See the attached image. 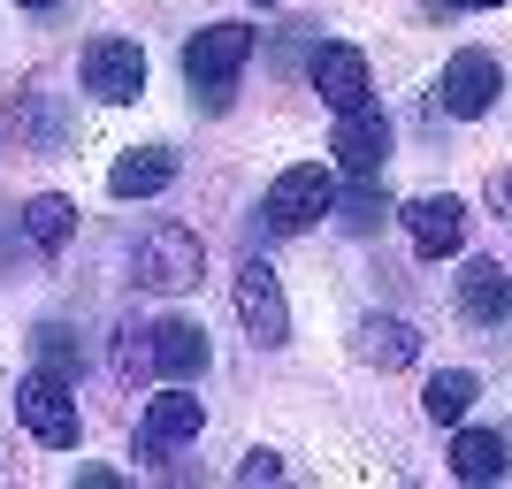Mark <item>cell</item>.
Segmentation results:
<instances>
[{
	"label": "cell",
	"mask_w": 512,
	"mask_h": 489,
	"mask_svg": "<svg viewBox=\"0 0 512 489\" xmlns=\"http://www.w3.org/2000/svg\"><path fill=\"white\" fill-rule=\"evenodd\" d=\"M245 62H253V23H207L184 46V85L207 115H230L237 85H245Z\"/></svg>",
	"instance_id": "cell-1"
},
{
	"label": "cell",
	"mask_w": 512,
	"mask_h": 489,
	"mask_svg": "<svg viewBox=\"0 0 512 489\" xmlns=\"http://www.w3.org/2000/svg\"><path fill=\"white\" fill-rule=\"evenodd\" d=\"M199 276H207V245H199V230H184V222H153V230H138V245H130V283L153 298H184L199 291Z\"/></svg>",
	"instance_id": "cell-2"
},
{
	"label": "cell",
	"mask_w": 512,
	"mask_h": 489,
	"mask_svg": "<svg viewBox=\"0 0 512 489\" xmlns=\"http://www.w3.org/2000/svg\"><path fill=\"white\" fill-rule=\"evenodd\" d=\"M329 207H337V176L321 169V161H299V169H283L276 184H268L260 230L268 237H299V230H314V222H329Z\"/></svg>",
	"instance_id": "cell-3"
},
{
	"label": "cell",
	"mask_w": 512,
	"mask_h": 489,
	"mask_svg": "<svg viewBox=\"0 0 512 489\" xmlns=\"http://www.w3.org/2000/svg\"><path fill=\"white\" fill-rule=\"evenodd\" d=\"M497 92H505V62H497L490 46H459L428 100H436V115H451V123H482L497 107Z\"/></svg>",
	"instance_id": "cell-4"
},
{
	"label": "cell",
	"mask_w": 512,
	"mask_h": 489,
	"mask_svg": "<svg viewBox=\"0 0 512 489\" xmlns=\"http://www.w3.org/2000/svg\"><path fill=\"white\" fill-rule=\"evenodd\" d=\"M77 85H85L100 107H130L138 92H146V46L115 39V31L85 39V54H77Z\"/></svg>",
	"instance_id": "cell-5"
},
{
	"label": "cell",
	"mask_w": 512,
	"mask_h": 489,
	"mask_svg": "<svg viewBox=\"0 0 512 489\" xmlns=\"http://www.w3.org/2000/svg\"><path fill=\"white\" fill-rule=\"evenodd\" d=\"M199 428H207V413H199V390H184V383L153 390L146 413H138V459H146V467H169L184 444H199Z\"/></svg>",
	"instance_id": "cell-6"
},
{
	"label": "cell",
	"mask_w": 512,
	"mask_h": 489,
	"mask_svg": "<svg viewBox=\"0 0 512 489\" xmlns=\"http://www.w3.org/2000/svg\"><path fill=\"white\" fill-rule=\"evenodd\" d=\"M16 421L31 428V444H46V451H69L85 428H77V390L62 383V375H46V367H31L16 383Z\"/></svg>",
	"instance_id": "cell-7"
},
{
	"label": "cell",
	"mask_w": 512,
	"mask_h": 489,
	"mask_svg": "<svg viewBox=\"0 0 512 489\" xmlns=\"http://www.w3.org/2000/svg\"><path fill=\"white\" fill-rule=\"evenodd\" d=\"M398 222H406V237H413V253H421V260H451V253H467V230H474L467 199H451V192L406 199V207H398Z\"/></svg>",
	"instance_id": "cell-8"
},
{
	"label": "cell",
	"mask_w": 512,
	"mask_h": 489,
	"mask_svg": "<svg viewBox=\"0 0 512 489\" xmlns=\"http://www.w3.org/2000/svg\"><path fill=\"white\" fill-rule=\"evenodd\" d=\"M237 329L260 344V352H276L283 337H291V306H283V283L268 260H245L237 268Z\"/></svg>",
	"instance_id": "cell-9"
},
{
	"label": "cell",
	"mask_w": 512,
	"mask_h": 489,
	"mask_svg": "<svg viewBox=\"0 0 512 489\" xmlns=\"http://www.w3.org/2000/svg\"><path fill=\"white\" fill-rule=\"evenodd\" d=\"M314 92H321V107H337V115H352V107H367L375 100V69H367V54L352 39H321L314 46Z\"/></svg>",
	"instance_id": "cell-10"
},
{
	"label": "cell",
	"mask_w": 512,
	"mask_h": 489,
	"mask_svg": "<svg viewBox=\"0 0 512 489\" xmlns=\"http://www.w3.org/2000/svg\"><path fill=\"white\" fill-rule=\"evenodd\" d=\"M146 337H153V375H161V383H192L199 367L214 360L207 329H199V321H184V314H161V321H146Z\"/></svg>",
	"instance_id": "cell-11"
},
{
	"label": "cell",
	"mask_w": 512,
	"mask_h": 489,
	"mask_svg": "<svg viewBox=\"0 0 512 489\" xmlns=\"http://www.w3.org/2000/svg\"><path fill=\"white\" fill-rule=\"evenodd\" d=\"M390 146H398V138H390V115H383L375 100L352 107V115L337 123V169H344V176H383Z\"/></svg>",
	"instance_id": "cell-12"
},
{
	"label": "cell",
	"mask_w": 512,
	"mask_h": 489,
	"mask_svg": "<svg viewBox=\"0 0 512 489\" xmlns=\"http://www.w3.org/2000/svg\"><path fill=\"white\" fill-rule=\"evenodd\" d=\"M8 123H16V138L31 153H62L69 146V107L54 100L46 85H23L16 100H8Z\"/></svg>",
	"instance_id": "cell-13"
},
{
	"label": "cell",
	"mask_w": 512,
	"mask_h": 489,
	"mask_svg": "<svg viewBox=\"0 0 512 489\" xmlns=\"http://www.w3.org/2000/svg\"><path fill=\"white\" fill-rule=\"evenodd\" d=\"M451 298H459V314H467L474 329H497V321L512 314V276H505V260H467Z\"/></svg>",
	"instance_id": "cell-14"
},
{
	"label": "cell",
	"mask_w": 512,
	"mask_h": 489,
	"mask_svg": "<svg viewBox=\"0 0 512 489\" xmlns=\"http://www.w3.org/2000/svg\"><path fill=\"white\" fill-rule=\"evenodd\" d=\"M505 467H512L505 428H459V436H451V474H459V482H497Z\"/></svg>",
	"instance_id": "cell-15"
},
{
	"label": "cell",
	"mask_w": 512,
	"mask_h": 489,
	"mask_svg": "<svg viewBox=\"0 0 512 489\" xmlns=\"http://www.w3.org/2000/svg\"><path fill=\"white\" fill-rule=\"evenodd\" d=\"M169 176H176L169 146H138V153H123V161L107 169V192H115V199H161V192H169Z\"/></svg>",
	"instance_id": "cell-16"
},
{
	"label": "cell",
	"mask_w": 512,
	"mask_h": 489,
	"mask_svg": "<svg viewBox=\"0 0 512 489\" xmlns=\"http://www.w3.org/2000/svg\"><path fill=\"white\" fill-rule=\"evenodd\" d=\"M352 344H360V360H367V367H383V375H398V367L421 360V329H406V321H383V314H367Z\"/></svg>",
	"instance_id": "cell-17"
},
{
	"label": "cell",
	"mask_w": 512,
	"mask_h": 489,
	"mask_svg": "<svg viewBox=\"0 0 512 489\" xmlns=\"http://www.w3.org/2000/svg\"><path fill=\"white\" fill-rule=\"evenodd\" d=\"M474 398H482V375H474V367H444V375H428L421 413H428V421H444V428H459Z\"/></svg>",
	"instance_id": "cell-18"
},
{
	"label": "cell",
	"mask_w": 512,
	"mask_h": 489,
	"mask_svg": "<svg viewBox=\"0 0 512 489\" xmlns=\"http://www.w3.org/2000/svg\"><path fill=\"white\" fill-rule=\"evenodd\" d=\"M23 237H31L39 253H62L69 237H77V207H69L62 192H39V199H23Z\"/></svg>",
	"instance_id": "cell-19"
},
{
	"label": "cell",
	"mask_w": 512,
	"mask_h": 489,
	"mask_svg": "<svg viewBox=\"0 0 512 489\" xmlns=\"http://www.w3.org/2000/svg\"><path fill=\"white\" fill-rule=\"evenodd\" d=\"M77 360H85V337H77L69 321H39V329H31V367H46V375L77 383Z\"/></svg>",
	"instance_id": "cell-20"
},
{
	"label": "cell",
	"mask_w": 512,
	"mask_h": 489,
	"mask_svg": "<svg viewBox=\"0 0 512 489\" xmlns=\"http://www.w3.org/2000/svg\"><path fill=\"white\" fill-rule=\"evenodd\" d=\"M329 214H337V222H344L352 237H367V230H383L390 199H383V192H375V184L360 176V184H337V207H329Z\"/></svg>",
	"instance_id": "cell-21"
},
{
	"label": "cell",
	"mask_w": 512,
	"mask_h": 489,
	"mask_svg": "<svg viewBox=\"0 0 512 489\" xmlns=\"http://www.w3.org/2000/svg\"><path fill=\"white\" fill-rule=\"evenodd\" d=\"M115 375H123V383L153 375V337L138 329V321H123V329H115Z\"/></svg>",
	"instance_id": "cell-22"
},
{
	"label": "cell",
	"mask_w": 512,
	"mask_h": 489,
	"mask_svg": "<svg viewBox=\"0 0 512 489\" xmlns=\"http://www.w3.org/2000/svg\"><path fill=\"white\" fill-rule=\"evenodd\" d=\"M276 474H283L276 451H245V459H237V482H276Z\"/></svg>",
	"instance_id": "cell-23"
},
{
	"label": "cell",
	"mask_w": 512,
	"mask_h": 489,
	"mask_svg": "<svg viewBox=\"0 0 512 489\" xmlns=\"http://www.w3.org/2000/svg\"><path fill=\"white\" fill-rule=\"evenodd\" d=\"M474 8H505V0H428V16H474Z\"/></svg>",
	"instance_id": "cell-24"
},
{
	"label": "cell",
	"mask_w": 512,
	"mask_h": 489,
	"mask_svg": "<svg viewBox=\"0 0 512 489\" xmlns=\"http://www.w3.org/2000/svg\"><path fill=\"white\" fill-rule=\"evenodd\" d=\"M490 207H497V214H512V169H497V176H490Z\"/></svg>",
	"instance_id": "cell-25"
},
{
	"label": "cell",
	"mask_w": 512,
	"mask_h": 489,
	"mask_svg": "<svg viewBox=\"0 0 512 489\" xmlns=\"http://www.w3.org/2000/svg\"><path fill=\"white\" fill-rule=\"evenodd\" d=\"M16 8H31V16H46V8H62V0H16Z\"/></svg>",
	"instance_id": "cell-26"
},
{
	"label": "cell",
	"mask_w": 512,
	"mask_h": 489,
	"mask_svg": "<svg viewBox=\"0 0 512 489\" xmlns=\"http://www.w3.org/2000/svg\"><path fill=\"white\" fill-rule=\"evenodd\" d=\"M260 8H276V0H260Z\"/></svg>",
	"instance_id": "cell-27"
}]
</instances>
